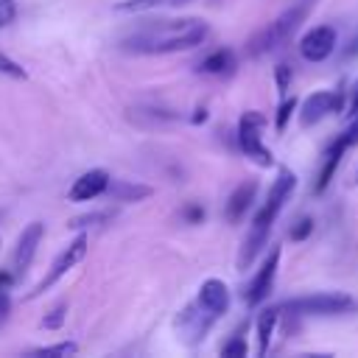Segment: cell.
I'll return each mask as SVG.
<instances>
[{
  "mask_svg": "<svg viewBox=\"0 0 358 358\" xmlns=\"http://www.w3.org/2000/svg\"><path fill=\"white\" fill-rule=\"evenodd\" d=\"M221 355H227V358H243V355H246V341H243L241 336H232V338L221 347Z\"/></svg>",
  "mask_w": 358,
  "mask_h": 358,
  "instance_id": "cell-22",
  "label": "cell"
},
{
  "mask_svg": "<svg viewBox=\"0 0 358 358\" xmlns=\"http://www.w3.org/2000/svg\"><path fill=\"white\" fill-rule=\"evenodd\" d=\"M106 193L115 196L117 201H143V199L151 196V187L148 185H131V182H112L109 179Z\"/></svg>",
  "mask_w": 358,
  "mask_h": 358,
  "instance_id": "cell-16",
  "label": "cell"
},
{
  "mask_svg": "<svg viewBox=\"0 0 358 358\" xmlns=\"http://www.w3.org/2000/svg\"><path fill=\"white\" fill-rule=\"evenodd\" d=\"M17 17V3L14 0H0V28L8 25Z\"/></svg>",
  "mask_w": 358,
  "mask_h": 358,
  "instance_id": "cell-27",
  "label": "cell"
},
{
  "mask_svg": "<svg viewBox=\"0 0 358 358\" xmlns=\"http://www.w3.org/2000/svg\"><path fill=\"white\" fill-rule=\"evenodd\" d=\"M210 28L201 20H165L154 31H145L126 45L131 50L143 53H176V50H190L207 39Z\"/></svg>",
  "mask_w": 358,
  "mask_h": 358,
  "instance_id": "cell-1",
  "label": "cell"
},
{
  "mask_svg": "<svg viewBox=\"0 0 358 358\" xmlns=\"http://www.w3.org/2000/svg\"><path fill=\"white\" fill-rule=\"evenodd\" d=\"M199 305L210 313V316H221L229 308V291L221 280H204L199 288Z\"/></svg>",
  "mask_w": 358,
  "mask_h": 358,
  "instance_id": "cell-13",
  "label": "cell"
},
{
  "mask_svg": "<svg viewBox=\"0 0 358 358\" xmlns=\"http://www.w3.org/2000/svg\"><path fill=\"white\" fill-rule=\"evenodd\" d=\"M274 81H277V90H280V92H288V84H291V67H288V64H277V70H274Z\"/></svg>",
  "mask_w": 358,
  "mask_h": 358,
  "instance_id": "cell-26",
  "label": "cell"
},
{
  "mask_svg": "<svg viewBox=\"0 0 358 358\" xmlns=\"http://www.w3.org/2000/svg\"><path fill=\"white\" fill-rule=\"evenodd\" d=\"M157 6H168V0H120L115 3V11H145Z\"/></svg>",
  "mask_w": 358,
  "mask_h": 358,
  "instance_id": "cell-19",
  "label": "cell"
},
{
  "mask_svg": "<svg viewBox=\"0 0 358 358\" xmlns=\"http://www.w3.org/2000/svg\"><path fill=\"white\" fill-rule=\"evenodd\" d=\"M64 316H67V308H64V305H59V308H53L50 313H45L39 324H42L45 330H59V327L64 324Z\"/></svg>",
  "mask_w": 358,
  "mask_h": 358,
  "instance_id": "cell-20",
  "label": "cell"
},
{
  "mask_svg": "<svg viewBox=\"0 0 358 358\" xmlns=\"http://www.w3.org/2000/svg\"><path fill=\"white\" fill-rule=\"evenodd\" d=\"M344 112H347V117H355L358 115V78L352 84V95H350V103L344 106Z\"/></svg>",
  "mask_w": 358,
  "mask_h": 358,
  "instance_id": "cell-30",
  "label": "cell"
},
{
  "mask_svg": "<svg viewBox=\"0 0 358 358\" xmlns=\"http://www.w3.org/2000/svg\"><path fill=\"white\" fill-rule=\"evenodd\" d=\"M344 112V92L341 90H316L310 92L302 106H299V123L305 129L316 126L319 120H324L327 115H338Z\"/></svg>",
  "mask_w": 358,
  "mask_h": 358,
  "instance_id": "cell-5",
  "label": "cell"
},
{
  "mask_svg": "<svg viewBox=\"0 0 358 358\" xmlns=\"http://www.w3.org/2000/svg\"><path fill=\"white\" fill-rule=\"evenodd\" d=\"M341 134L347 137L350 148H352V145H358V115H355V117H350V126H347V129H344Z\"/></svg>",
  "mask_w": 358,
  "mask_h": 358,
  "instance_id": "cell-29",
  "label": "cell"
},
{
  "mask_svg": "<svg viewBox=\"0 0 358 358\" xmlns=\"http://www.w3.org/2000/svg\"><path fill=\"white\" fill-rule=\"evenodd\" d=\"M355 308H358V302L341 291H319V294H308V296H294L280 305V310H288L294 316H338V313H350Z\"/></svg>",
  "mask_w": 358,
  "mask_h": 358,
  "instance_id": "cell-3",
  "label": "cell"
},
{
  "mask_svg": "<svg viewBox=\"0 0 358 358\" xmlns=\"http://www.w3.org/2000/svg\"><path fill=\"white\" fill-rule=\"evenodd\" d=\"M106 218H109V213H90V215L73 218L67 227H70V229H81V227H90V224H98V221H106Z\"/></svg>",
  "mask_w": 358,
  "mask_h": 358,
  "instance_id": "cell-24",
  "label": "cell"
},
{
  "mask_svg": "<svg viewBox=\"0 0 358 358\" xmlns=\"http://www.w3.org/2000/svg\"><path fill=\"white\" fill-rule=\"evenodd\" d=\"M255 193H257V182H255V179L241 182V185L229 193L227 207H224V215H227L229 224H235V221H241V218L246 215V210H249L252 201H255Z\"/></svg>",
  "mask_w": 358,
  "mask_h": 358,
  "instance_id": "cell-12",
  "label": "cell"
},
{
  "mask_svg": "<svg viewBox=\"0 0 358 358\" xmlns=\"http://www.w3.org/2000/svg\"><path fill=\"white\" fill-rule=\"evenodd\" d=\"M310 229H313V221H310V218H299V221L291 227L288 235H291V241H305V238L310 235Z\"/></svg>",
  "mask_w": 358,
  "mask_h": 358,
  "instance_id": "cell-25",
  "label": "cell"
},
{
  "mask_svg": "<svg viewBox=\"0 0 358 358\" xmlns=\"http://www.w3.org/2000/svg\"><path fill=\"white\" fill-rule=\"evenodd\" d=\"M277 319H280V308H266V310H260V316H257V355H266V352H268V341H271V336H274Z\"/></svg>",
  "mask_w": 358,
  "mask_h": 358,
  "instance_id": "cell-15",
  "label": "cell"
},
{
  "mask_svg": "<svg viewBox=\"0 0 358 358\" xmlns=\"http://www.w3.org/2000/svg\"><path fill=\"white\" fill-rule=\"evenodd\" d=\"M277 266H280V246H274V249L268 252V257L263 260V266L257 268V274L252 277V282L246 285L243 302H246L249 308L260 305V302L271 294V285H274V277H277Z\"/></svg>",
  "mask_w": 358,
  "mask_h": 358,
  "instance_id": "cell-8",
  "label": "cell"
},
{
  "mask_svg": "<svg viewBox=\"0 0 358 358\" xmlns=\"http://www.w3.org/2000/svg\"><path fill=\"white\" fill-rule=\"evenodd\" d=\"M313 6H316V0H294L277 20H271L266 28H260V31L249 39V45H246L249 56H263V53H268V50L285 45V42L299 31V25L308 20V14L313 11Z\"/></svg>",
  "mask_w": 358,
  "mask_h": 358,
  "instance_id": "cell-2",
  "label": "cell"
},
{
  "mask_svg": "<svg viewBox=\"0 0 358 358\" xmlns=\"http://www.w3.org/2000/svg\"><path fill=\"white\" fill-rule=\"evenodd\" d=\"M296 109V98L291 95V98H285L280 106H277V120H274V126L282 131L285 129V123H288V117H291V112Z\"/></svg>",
  "mask_w": 358,
  "mask_h": 358,
  "instance_id": "cell-21",
  "label": "cell"
},
{
  "mask_svg": "<svg viewBox=\"0 0 358 358\" xmlns=\"http://www.w3.org/2000/svg\"><path fill=\"white\" fill-rule=\"evenodd\" d=\"M347 148H350V143H347L344 134H338V137L327 145L324 159H322V168H319V176H316V185H313V193H324V190H327V185L333 182V173H336L341 157L347 154Z\"/></svg>",
  "mask_w": 358,
  "mask_h": 358,
  "instance_id": "cell-11",
  "label": "cell"
},
{
  "mask_svg": "<svg viewBox=\"0 0 358 358\" xmlns=\"http://www.w3.org/2000/svg\"><path fill=\"white\" fill-rule=\"evenodd\" d=\"M8 285H11V274L0 271V324H6L8 313H11V294H8Z\"/></svg>",
  "mask_w": 358,
  "mask_h": 358,
  "instance_id": "cell-18",
  "label": "cell"
},
{
  "mask_svg": "<svg viewBox=\"0 0 358 358\" xmlns=\"http://www.w3.org/2000/svg\"><path fill=\"white\" fill-rule=\"evenodd\" d=\"M84 255H87V235H78L73 243H67V249H62L59 252V257L50 263V268H48V274L42 277V282H36V288L28 294V299H34V296H39V294H45L50 285H56L78 260H84Z\"/></svg>",
  "mask_w": 358,
  "mask_h": 358,
  "instance_id": "cell-6",
  "label": "cell"
},
{
  "mask_svg": "<svg viewBox=\"0 0 358 358\" xmlns=\"http://www.w3.org/2000/svg\"><path fill=\"white\" fill-rule=\"evenodd\" d=\"M263 126H266V117H263L260 112H255V109L243 112L241 120H238V145H241V151H243L249 159H255L257 165L268 168V165L274 162V157H271V151L263 145Z\"/></svg>",
  "mask_w": 358,
  "mask_h": 358,
  "instance_id": "cell-4",
  "label": "cell"
},
{
  "mask_svg": "<svg viewBox=\"0 0 358 358\" xmlns=\"http://www.w3.org/2000/svg\"><path fill=\"white\" fill-rule=\"evenodd\" d=\"M199 73H210V76H221V73H232L235 70V53L229 48H218L210 56H204L196 67Z\"/></svg>",
  "mask_w": 358,
  "mask_h": 358,
  "instance_id": "cell-14",
  "label": "cell"
},
{
  "mask_svg": "<svg viewBox=\"0 0 358 358\" xmlns=\"http://www.w3.org/2000/svg\"><path fill=\"white\" fill-rule=\"evenodd\" d=\"M0 73H3V76H11V78H28V73H25L14 59H8L6 53H0Z\"/></svg>",
  "mask_w": 358,
  "mask_h": 358,
  "instance_id": "cell-23",
  "label": "cell"
},
{
  "mask_svg": "<svg viewBox=\"0 0 358 358\" xmlns=\"http://www.w3.org/2000/svg\"><path fill=\"white\" fill-rule=\"evenodd\" d=\"M182 215H185V221H187V224H199V221L204 218V210H201L199 204H187V207L182 210Z\"/></svg>",
  "mask_w": 358,
  "mask_h": 358,
  "instance_id": "cell-28",
  "label": "cell"
},
{
  "mask_svg": "<svg viewBox=\"0 0 358 358\" xmlns=\"http://www.w3.org/2000/svg\"><path fill=\"white\" fill-rule=\"evenodd\" d=\"M336 42H338V36H336V28L333 25H316V28H310L299 39V56L305 62H310V64H319V62H324V59L333 56Z\"/></svg>",
  "mask_w": 358,
  "mask_h": 358,
  "instance_id": "cell-7",
  "label": "cell"
},
{
  "mask_svg": "<svg viewBox=\"0 0 358 358\" xmlns=\"http://www.w3.org/2000/svg\"><path fill=\"white\" fill-rule=\"evenodd\" d=\"M42 235H45V224H39V221H31V224L22 229V235H20V241H17V249H14V271H25V268L31 266Z\"/></svg>",
  "mask_w": 358,
  "mask_h": 358,
  "instance_id": "cell-10",
  "label": "cell"
},
{
  "mask_svg": "<svg viewBox=\"0 0 358 358\" xmlns=\"http://www.w3.org/2000/svg\"><path fill=\"white\" fill-rule=\"evenodd\" d=\"M78 352V344L76 341H62V344H50V347H36V350H31V355H45V358H50V355H76Z\"/></svg>",
  "mask_w": 358,
  "mask_h": 358,
  "instance_id": "cell-17",
  "label": "cell"
},
{
  "mask_svg": "<svg viewBox=\"0 0 358 358\" xmlns=\"http://www.w3.org/2000/svg\"><path fill=\"white\" fill-rule=\"evenodd\" d=\"M344 59H358V34L350 39V45L344 48Z\"/></svg>",
  "mask_w": 358,
  "mask_h": 358,
  "instance_id": "cell-31",
  "label": "cell"
},
{
  "mask_svg": "<svg viewBox=\"0 0 358 358\" xmlns=\"http://www.w3.org/2000/svg\"><path fill=\"white\" fill-rule=\"evenodd\" d=\"M106 187H109V173H106L103 168H92V171L81 173V176L73 182L67 199H70V201H90V199L106 193Z\"/></svg>",
  "mask_w": 358,
  "mask_h": 358,
  "instance_id": "cell-9",
  "label": "cell"
},
{
  "mask_svg": "<svg viewBox=\"0 0 358 358\" xmlns=\"http://www.w3.org/2000/svg\"><path fill=\"white\" fill-rule=\"evenodd\" d=\"M204 120H207V109H196L190 117V123H204Z\"/></svg>",
  "mask_w": 358,
  "mask_h": 358,
  "instance_id": "cell-32",
  "label": "cell"
}]
</instances>
